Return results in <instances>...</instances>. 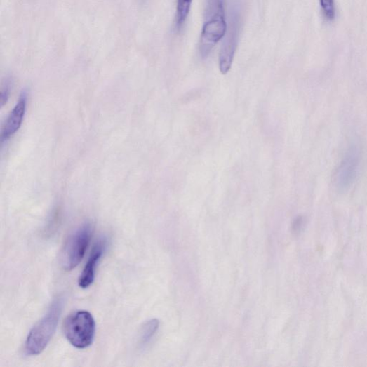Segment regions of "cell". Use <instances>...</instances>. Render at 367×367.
Segmentation results:
<instances>
[{"label":"cell","instance_id":"1","mask_svg":"<svg viewBox=\"0 0 367 367\" xmlns=\"http://www.w3.org/2000/svg\"><path fill=\"white\" fill-rule=\"evenodd\" d=\"M227 28L225 0H207L205 20L200 36L199 51L206 58L225 36Z\"/></svg>","mask_w":367,"mask_h":367},{"label":"cell","instance_id":"2","mask_svg":"<svg viewBox=\"0 0 367 367\" xmlns=\"http://www.w3.org/2000/svg\"><path fill=\"white\" fill-rule=\"evenodd\" d=\"M62 305V298L55 299L48 314L31 329L25 344L27 355H39L47 347L55 332Z\"/></svg>","mask_w":367,"mask_h":367},{"label":"cell","instance_id":"3","mask_svg":"<svg viewBox=\"0 0 367 367\" xmlns=\"http://www.w3.org/2000/svg\"><path fill=\"white\" fill-rule=\"evenodd\" d=\"M63 332L66 339L74 347L86 349L92 345L95 338L94 319L86 311L74 312L65 319Z\"/></svg>","mask_w":367,"mask_h":367},{"label":"cell","instance_id":"4","mask_svg":"<svg viewBox=\"0 0 367 367\" xmlns=\"http://www.w3.org/2000/svg\"><path fill=\"white\" fill-rule=\"evenodd\" d=\"M93 230L92 225L86 222L76 229L66 241L60 258L65 271H72L79 265L90 244Z\"/></svg>","mask_w":367,"mask_h":367},{"label":"cell","instance_id":"5","mask_svg":"<svg viewBox=\"0 0 367 367\" xmlns=\"http://www.w3.org/2000/svg\"><path fill=\"white\" fill-rule=\"evenodd\" d=\"M240 28V11L237 5H233L219 56V68L222 74H227L231 69L238 48Z\"/></svg>","mask_w":367,"mask_h":367},{"label":"cell","instance_id":"6","mask_svg":"<svg viewBox=\"0 0 367 367\" xmlns=\"http://www.w3.org/2000/svg\"><path fill=\"white\" fill-rule=\"evenodd\" d=\"M361 149L356 144L351 145L345 152L335 174V185L340 191L350 188L359 172Z\"/></svg>","mask_w":367,"mask_h":367},{"label":"cell","instance_id":"7","mask_svg":"<svg viewBox=\"0 0 367 367\" xmlns=\"http://www.w3.org/2000/svg\"><path fill=\"white\" fill-rule=\"evenodd\" d=\"M27 93L22 92L18 102L8 116L2 130L1 140L4 142L9 140L20 128L27 109Z\"/></svg>","mask_w":367,"mask_h":367},{"label":"cell","instance_id":"8","mask_svg":"<svg viewBox=\"0 0 367 367\" xmlns=\"http://www.w3.org/2000/svg\"><path fill=\"white\" fill-rule=\"evenodd\" d=\"M106 241L105 239H100L94 245L79 279V285L81 288H87L93 283L97 265L105 252Z\"/></svg>","mask_w":367,"mask_h":367},{"label":"cell","instance_id":"9","mask_svg":"<svg viewBox=\"0 0 367 367\" xmlns=\"http://www.w3.org/2000/svg\"><path fill=\"white\" fill-rule=\"evenodd\" d=\"M192 0H177V10L175 16V28L180 31L185 26L189 16Z\"/></svg>","mask_w":367,"mask_h":367},{"label":"cell","instance_id":"10","mask_svg":"<svg viewBox=\"0 0 367 367\" xmlns=\"http://www.w3.org/2000/svg\"><path fill=\"white\" fill-rule=\"evenodd\" d=\"M159 326V321L157 319H152L147 321L142 328L140 336L142 345L148 344L154 336Z\"/></svg>","mask_w":367,"mask_h":367},{"label":"cell","instance_id":"11","mask_svg":"<svg viewBox=\"0 0 367 367\" xmlns=\"http://www.w3.org/2000/svg\"><path fill=\"white\" fill-rule=\"evenodd\" d=\"M323 15L327 20L335 19L336 8L335 0H319Z\"/></svg>","mask_w":367,"mask_h":367},{"label":"cell","instance_id":"12","mask_svg":"<svg viewBox=\"0 0 367 367\" xmlns=\"http://www.w3.org/2000/svg\"><path fill=\"white\" fill-rule=\"evenodd\" d=\"M11 83L9 80H6V83H4L2 86L1 98H0V100H1L2 107H4L8 101V98L11 91Z\"/></svg>","mask_w":367,"mask_h":367},{"label":"cell","instance_id":"13","mask_svg":"<svg viewBox=\"0 0 367 367\" xmlns=\"http://www.w3.org/2000/svg\"><path fill=\"white\" fill-rule=\"evenodd\" d=\"M304 224V218L302 217H298L293 222V229L295 232H299L300 230H302V229L303 228Z\"/></svg>","mask_w":367,"mask_h":367}]
</instances>
